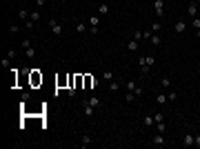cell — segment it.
<instances>
[{"instance_id":"1","label":"cell","mask_w":200,"mask_h":149,"mask_svg":"<svg viewBox=\"0 0 200 149\" xmlns=\"http://www.w3.org/2000/svg\"><path fill=\"white\" fill-rule=\"evenodd\" d=\"M198 7H200V0H191V2L187 5V13H189V18H196V16H198Z\"/></svg>"},{"instance_id":"2","label":"cell","mask_w":200,"mask_h":149,"mask_svg":"<svg viewBox=\"0 0 200 149\" xmlns=\"http://www.w3.org/2000/svg\"><path fill=\"white\" fill-rule=\"evenodd\" d=\"M153 9H156V16L162 18L165 16V0H153Z\"/></svg>"},{"instance_id":"3","label":"cell","mask_w":200,"mask_h":149,"mask_svg":"<svg viewBox=\"0 0 200 149\" xmlns=\"http://www.w3.org/2000/svg\"><path fill=\"white\" fill-rule=\"evenodd\" d=\"M94 87H98V78L96 76H84V89H94Z\"/></svg>"},{"instance_id":"4","label":"cell","mask_w":200,"mask_h":149,"mask_svg":"<svg viewBox=\"0 0 200 149\" xmlns=\"http://www.w3.org/2000/svg\"><path fill=\"white\" fill-rule=\"evenodd\" d=\"M49 27H51L53 36H62V25H60V23H56L53 18H49Z\"/></svg>"},{"instance_id":"5","label":"cell","mask_w":200,"mask_h":149,"mask_svg":"<svg viewBox=\"0 0 200 149\" xmlns=\"http://www.w3.org/2000/svg\"><path fill=\"white\" fill-rule=\"evenodd\" d=\"M38 85H42V74L38 69H33L31 71V87H38Z\"/></svg>"},{"instance_id":"6","label":"cell","mask_w":200,"mask_h":149,"mask_svg":"<svg viewBox=\"0 0 200 149\" xmlns=\"http://www.w3.org/2000/svg\"><path fill=\"white\" fill-rule=\"evenodd\" d=\"M151 145L153 147H162V145H165V133H158V131H156V136L151 138Z\"/></svg>"},{"instance_id":"7","label":"cell","mask_w":200,"mask_h":149,"mask_svg":"<svg viewBox=\"0 0 200 149\" xmlns=\"http://www.w3.org/2000/svg\"><path fill=\"white\" fill-rule=\"evenodd\" d=\"M82 107H84V109H82V111H84V118H91V116H94V109H96V107H91L87 100L82 102Z\"/></svg>"},{"instance_id":"8","label":"cell","mask_w":200,"mask_h":149,"mask_svg":"<svg viewBox=\"0 0 200 149\" xmlns=\"http://www.w3.org/2000/svg\"><path fill=\"white\" fill-rule=\"evenodd\" d=\"M174 31H176V33H184V31H187V25H184V20H178V23L174 25Z\"/></svg>"},{"instance_id":"9","label":"cell","mask_w":200,"mask_h":149,"mask_svg":"<svg viewBox=\"0 0 200 149\" xmlns=\"http://www.w3.org/2000/svg\"><path fill=\"white\" fill-rule=\"evenodd\" d=\"M138 65H140V74H147L149 71V65H147L145 56H140V58H138Z\"/></svg>"},{"instance_id":"10","label":"cell","mask_w":200,"mask_h":149,"mask_svg":"<svg viewBox=\"0 0 200 149\" xmlns=\"http://www.w3.org/2000/svg\"><path fill=\"white\" fill-rule=\"evenodd\" d=\"M149 42H151L153 47H160L162 45V38L158 36V33H151V36H149Z\"/></svg>"},{"instance_id":"11","label":"cell","mask_w":200,"mask_h":149,"mask_svg":"<svg viewBox=\"0 0 200 149\" xmlns=\"http://www.w3.org/2000/svg\"><path fill=\"white\" fill-rule=\"evenodd\" d=\"M194 138H196L194 133H184V138H182V145H184V147H191V145H194Z\"/></svg>"},{"instance_id":"12","label":"cell","mask_w":200,"mask_h":149,"mask_svg":"<svg viewBox=\"0 0 200 149\" xmlns=\"http://www.w3.org/2000/svg\"><path fill=\"white\" fill-rule=\"evenodd\" d=\"M87 29H89V23H87V20H82V23L76 25V31H78V33H84Z\"/></svg>"},{"instance_id":"13","label":"cell","mask_w":200,"mask_h":149,"mask_svg":"<svg viewBox=\"0 0 200 149\" xmlns=\"http://www.w3.org/2000/svg\"><path fill=\"white\" fill-rule=\"evenodd\" d=\"M138 45H140V42L131 38L129 42H127V49H129V51H131V54H136V51H138Z\"/></svg>"},{"instance_id":"14","label":"cell","mask_w":200,"mask_h":149,"mask_svg":"<svg viewBox=\"0 0 200 149\" xmlns=\"http://www.w3.org/2000/svg\"><path fill=\"white\" fill-rule=\"evenodd\" d=\"M89 143H91V136H89V133H82V138H80V147H89Z\"/></svg>"},{"instance_id":"15","label":"cell","mask_w":200,"mask_h":149,"mask_svg":"<svg viewBox=\"0 0 200 149\" xmlns=\"http://www.w3.org/2000/svg\"><path fill=\"white\" fill-rule=\"evenodd\" d=\"M156 123H165V113H162V111H156L153 113V125Z\"/></svg>"},{"instance_id":"16","label":"cell","mask_w":200,"mask_h":149,"mask_svg":"<svg viewBox=\"0 0 200 149\" xmlns=\"http://www.w3.org/2000/svg\"><path fill=\"white\" fill-rule=\"evenodd\" d=\"M98 13H100V16H107V13H109V5H107V2H102V5L98 7Z\"/></svg>"},{"instance_id":"17","label":"cell","mask_w":200,"mask_h":149,"mask_svg":"<svg viewBox=\"0 0 200 149\" xmlns=\"http://www.w3.org/2000/svg\"><path fill=\"white\" fill-rule=\"evenodd\" d=\"M25 56H27V58H36V49H33V45H29V47L25 49Z\"/></svg>"},{"instance_id":"18","label":"cell","mask_w":200,"mask_h":149,"mask_svg":"<svg viewBox=\"0 0 200 149\" xmlns=\"http://www.w3.org/2000/svg\"><path fill=\"white\" fill-rule=\"evenodd\" d=\"M160 85H162V89H171V78H169V76H165V78L160 80Z\"/></svg>"},{"instance_id":"19","label":"cell","mask_w":200,"mask_h":149,"mask_svg":"<svg viewBox=\"0 0 200 149\" xmlns=\"http://www.w3.org/2000/svg\"><path fill=\"white\" fill-rule=\"evenodd\" d=\"M29 16H31V13L27 11V9H20L18 11V18H22V23H25V20H29Z\"/></svg>"},{"instance_id":"20","label":"cell","mask_w":200,"mask_h":149,"mask_svg":"<svg viewBox=\"0 0 200 149\" xmlns=\"http://www.w3.org/2000/svg\"><path fill=\"white\" fill-rule=\"evenodd\" d=\"M131 38H133V40H138V42H140V40H145V31H133V33H131Z\"/></svg>"},{"instance_id":"21","label":"cell","mask_w":200,"mask_h":149,"mask_svg":"<svg viewBox=\"0 0 200 149\" xmlns=\"http://www.w3.org/2000/svg\"><path fill=\"white\" fill-rule=\"evenodd\" d=\"M167 100H169V98H167L165 94H158V96H156V102H158V105H165Z\"/></svg>"},{"instance_id":"22","label":"cell","mask_w":200,"mask_h":149,"mask_svg":"<svg viewBox=\"0 0 200 149\" xmlns=\"http://www.w3.org/2000/svg\"><path fill=\"white\" fill-rule=\"evenodd\" d=\"M87 102L91 105V107H98V105H100V98H98V96H91V98H89Z\"/></svg>"},{"instance_id":"23","label":"cell","mask_w":200,"mask_h":149,"mask_svg":"<svg viewBox=\"0 0 200 149\" xmlns=\"http://www.w3.org/2000/svg\"><path fill=\"white\" fill-rule=\"evenodd\" d=\"M136 98H138V96H136V94H133V91H127V96H125V100H127V102H133V100H136Z\"/></svg>"},{"instance_id":"24","label":"cell","mask_w":200,"mask_h":149,"mask_svg":"<svg viewBox=\"0 0 200 149\" xmlns=\"http://www.w3.org/2000/svg\"><path fill=\"white\" fill-rule=\"evenodd\" d=\"M29 20H33V23H38V20H40V11H38V9H36V11H31Z\"/></svg>"},{"instance_id":"25","label":"cell","mask_w":200,"mask_h":149,"mask_svg":"<svg viewBox=\"0 0 200 149\" xmlns=\"http://www.w3.org/2000/svg\"><path fill=\"white\" fill-rule=\"evenodd\" d=\"M102 80L111 82V80H113V74H111V71H102Z\"/></svg>"},{"instance_id":"26","label":"cell","mask_w":200,"mask_h":149,"mask_svg":"<svg viewBox=\"0 0 200 149\" xmlns=\"http://www.w3.org/2000/svg\"><path fill=\"white\" fill-rule=\"evenodd\" d=\"M109 89H111V91H118V89H120V82H118V80H111V82H109Z\"/></svg>"},{"instance_id":"27","label":"cell","mask_w":200,"mask_h":149,"mask_svg":"<svg viewBox=\"0 0 200 149\" xmlns=\"http://www.w3.org/2000/svg\"><path fill=\"white\" fill-rule=\"evenodd\" d=\"M191 25H194V29L198 31V29H200V18H198V16H196V18H191Z\"/></svg>"},{"instance_id":"28","label":"cell","mask_w":200,"mask_h":149,"mask_svg":"<svg viewBox=\"0 0 200 149\" xmlns=\"http://www.w3.org/2000/svg\"><path fill=\"white\" fill-rule=\"evenodd\" d=\"M156 131H158V133H165V123H156Z\"/></svg>"},{"instance_id":"29","label":"cell","mask_w":200,"mask_h":149,"mask_svg":"<svg viewBox=\"0 0 200 149\" xmlns=\"http://www.w3.org/2000/svg\"><path fill=\"white\" fill-rule=\"evenodd\" d=\"M2 67H5V69L11 67V58H9V56H7V58H2Z\"/></svg>"},{"instance_id":"30","label":"cell","mask_w":200,"mask_h":149,"mask_svg":"<svg viewBox=\"0 0 200 149\" xmlns=\"http://www.w3.org/2000/svg\"><path fill=\"white\" fill-rule=\"evenodd\" d=\"M142 120H145V125H153V116H149V113H147Z\"/></svg>"},{"instance_id":"31","label":"cell","mask_w":200,"mask_h":149,"mask_svg":"<svg viewBox=\"0 0 200 149\" xmlns=\"http://www.w3.org/2000/svg\"><path fill=\"white\" fill-rule=\"evenodd\" d=\"M167 98H169V102H174L176 98H178V94H176V91H169V96H167Z\"/></svg>"},{"instance_id":"32","label":"cell","mask_w":200,"mask_h":149,"mask_svg":"<svg viewBox=\"0 0 200 149\" xmlns=\"http://www.w3.org/2000/svg\"><path fill=\"white\" fill-rule=\"evenodd\" d=\"M151 31L158 33V31H160V23H153V25H151Z\"/></svg>"},{"instance_id":"33","label":"cell","mask_w":200,"mask_h":149,"mask_svg":"<svg viewBox=\"0 0 200 149\" xmlns=\"http://www.w3.org/2000/svg\"><path fill=\"white\" fill-rule=\"evenodd\" d=\"M33 25H36L33 20H25V27H27V29H33Z\"/></svg>"},{"instance_id":"34","label":"cell","mask_w":200,"mask_h":149,"mask_svg":"<svg viewBox=\"0 0 200 149\" xmlns=\"http://www.w3.org/2000/svg\"><path fill=\"white\" fill-rule=\"evenodd\" d=\"M7 56H9L11 60H16V56H18V54H16V51H13V49H11V51H7Z\"/></svg>"},{"instance_id":"35","label":"cell","mask_w":200,"mask_h":149,"mask_svg":"<svg viewBox=\"0 0 200 149\" xmlns=\"http://www.w3.org/2000/svg\"><path fill=\"white\" fill-rule=\"evenodd\" d=\"M29 45H31V40H29V38H25V40H22V49H27Z\"/></svg>"},{"instance_id":"36","label":"cell","mask_w":200,"mask_h":149,"mask_svg":"<svg viewBox=\"0 0 200 149\" xmlns=\"http://www.w3.org/2000/svg\"><path fill=\"white\" fill-rule=\"evenodd\" d=\"M194 145H196V147H200V133H196V138H194Z\"/></svg>"},{"instance_id":"37","label":"cell","mask_w":200,"mask_h":149,"mask_svg":"<svg viewBox=\"0 0 200 149\" xmlns=\"http://www.w3.org/2000/svg\"><path fill=\"white\" fill-rule=\"evenodd\" d=\"M36 5H38V9H40V7H45V0H36Z\"/></svg>"},{"instance_id":"38","label":"cell","mask_w":200,"mask_h":149,"mask_svg":"<svg viewBox=\"0 0 200 149\" xmlns=\"http://www.w3.org/2000/svg\"><path fill=\"white\" fill-rule=\"evenodd\" d=\"M196 36H198V38H200V29H198V31H196Z\"/></svg>"}]
</instances>
